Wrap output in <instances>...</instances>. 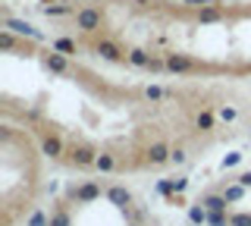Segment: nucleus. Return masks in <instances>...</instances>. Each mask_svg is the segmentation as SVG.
<instances>
[{
    "mask_svg": "<svg viewBox=\"0 0 251 226\" xmlns=\"http://www.w3.org/2000/svg\"><path fill=\"white\" fill-rule=\"evenodd\" d=\"M126 60H129V66H135V69H148L154 57L148 50H141V48H132V50H126Z\"/></svg>",
    "mask_w": 251,
    "mask_h": 226,
    "instance_id": "423d86ee",
    "label": "nucleus"
},
{
    "mask_svg": "<svg viewBox=\"0 0 251 226\" xmlns=\"http://www.w3.org/2000/svg\"><path fill=\"white\" fill-rule=\"evenodd\" d=\"M226 201H229V204H232V201H239L242 198V195H245V185H242V182H232V185H226Z\"/></svg>",
    "mask_w": 251,
    "mask_h": 226,
    "instance_id": "aec40b11",
    "label": "nucleus"
},
{
    "mask_svg": "<svg viewBox=\"0 0 251 226\" xmlns=\"http://www.w3.org/2000/svg\"><path fill=\"white\" fill-rule=\"evenodd\" d=\"M188 3H195V6H210L214 0H188Z\"/></svg>",
    "mask_w": 251,
    "mask_h": 226,
    "instance_id": "7c9ffc66",
    "label": "nucleus"
},
{
    "mask_svg": "<svg viewBox=\"0 0 251 226\" xmlns=\"http://www.w3.org/2000/svg\"><path fill=\"white\" fill-rule=\"evenodd\" d=\"M248 135H251V129H248Z\"/></svg>",
    "mask_w": 251,
    "mask_h": 226,
    "instance_id": "2f4dec72",
    "label": "nucleus"
},
{
    "mask_svg": "<svg viewBox=\"0 0 251 226\" xmlns=\"http://www.w3.org/2000/svg\"><path fill=\"white\" fill-rule=\"evenodd\" d=\"M145 98L148 100H163V98H167V91H163L160 85H148V88H145Z\"/></svg>",
    "mask_w": 251,
    "mask_h": 226,
    "instance_id": "412c9836",
    "label": "nucleus"
},
{
    "mask_svg": "<svg viewBox=\"0 0 251 226\" xmlns=\"http://www.w3.org/2000/svg\"><path fill=\"white\" fill-rule=\"evenodd\" d=\"M198 19H201V22H220V19H223V13H220L214 3H210V6H201Z\"/></svg>",
    "mask_w": 251,
    "mask_h": 226,
    "instance_id": "2eb2a0df",
    "label": "nucleus"
},
{
    "mask_svg": "<svg viewBox=\"0 0 251 226\" xmlns=\"http://www.w3.org/2000/svg\"><path fill=\"white\" fill-rule=\"evenodd\" d=\"M188 220H192L195 226H201V223H207V207H204V204H201V201H198V204H192V207H188Z\"/></svg>",
    "mask_w": 251,
    "mask_h": 226,
    "instance_id": "4468645a",
    "label": "nucleus"
},
{
    "mask_svg": "<svg viewBox=\"0 0 251 226\" xmlns=\"http://www.w3.org/2000/svg\"><path fill=\"white\" fill-rule=\"evenodd\" d=\"M100 25H104V13H100L98 6H82V10L75 13V28L78 32L91 35V32H98Z\"/></svg>",
    "mask_w": 251,
    "mask_h": 226,
    "instance_id": "f257e3e1",
    "label": "nucleus"
},
{
    "mask_svg": "<svg viewBox=\"0 0 251 226\" xmlns=\"http://www.w3.org/2000/svg\"><path fill=\"white\" fill-rule=\"evenodd\" d=\"M94 198H100V185L88 182V185H82V189H75V201H82V204H88Z\"/></svg>",
    "mask_w": 251,
    "mask_h": 226,
    "instance_id": "1a4fd4ad",
    "label": "nucleus"
},
{
    "mask_svg": "<svg viewBox=\"0 0 251 226\" xmlns=\"http://www.w3.org/2000/svg\"><path fill=\"white\" fill-rule=\"evenodd\" d=\"M73 220H69V214H53L50 217V226H69Z\"/></svg>",
    "mask_w": 251,
    "mask_h": 226,
    "instance_id": "393cba45",
    "label": "nucleus"
},
{
    "mask_svg": "<svg viewBox=\"0 0 251 226\" xmlns=\"http://www.w3.org/2000/svg\"><path fill=\"white\" fill-rule=\"evenodd\" d=\"M44 66L50 69L53 75H66L69 73V60H66V53H60V50L44 53Z\"/></svg>",
    "mask_w": 251,
    "mask_h": 226,
    "instance_id": "20e7f679",
    "label": "nucleus"
},
{
    "mask_svg": "<svg viewBox=\"0 0 251 226\" xmlns=\"http://www.w3.org/2000/svg\"><path fill=\"white\" fill-rule=\"evenodd\" d=\"M41 148H44V154H47V157H60V154H63V142H60L57 135H47Z\"/></svg>",
    "mask_w": 251,
    "mask_h": 226,
    "instance_id": "9b49d317",
    "label": "nucleus"
},
{
    "mask_svg": "<svg viewBox=\"0 0 251 226\" xmlns=\"http://www.w3.org/2000/svg\"><path fill=\"white\" fill-rule=\"evenodd\" d=\"M207 223L210 226H226V217L223 214H210V210H207Z\"/></svg>",
    "mask_w": 251,
    "mask_h": 226,
    "instance_id": "a878e982",
    "label": "nucleus"
},
{
    "mask_svg": "<svg viewBox=\"0 0 251 226\" xmlns=\"http://www.w3.org/2000/svg\"><path fill=\"white\" fill-rule=\"evenodd\" d=\"M170 160H173V163H185V160H188V154L182 151V148H176V151H173V157H170Z\"/></svg>",
    "mask_w": 251,
    "mask_h": 226,
    "instance_id": "cd10ccee",
    "label": "nucleus"
},
{
    "mask_svg": "<svg viewBox=\"0 0 251 226\" xmlns=\"http://www.w3.org/2000/svg\"><path fill=\"white\" fill-rule=\"evenodd\" d=\"M198 63L185 53H167V73H195Z\"/></svg>",
    "mask_w": 251,
    "mask_h": 226,
    "instance_id": "7ed1b4c3",
    "label": "nucleus"
},
{
    "mask_svg": "<svg viewBox=\"0 0 251 226\" xmlns=\"http://www.w3.org/2000/svg\"><path fill=\"white\" fill-rule=\"evenodd\" d=\"M220 120H223V123H232L235 120V116H239V110H235V107H220Z\"/></svg>",
    "mask_w": 251,
    "mask_h": 226,
    "instance_id": "4be33fe9",
    "label": "nucleus"
},
{
    "mask_svg": "<svg viewBox=\"0 0 251 226\" xmlns=\"http://www.w3.org/2000/svg\"><path fill=\"white\" fill-rule=\"evenodd\" d=\"M132 226H138V223H132Z\"/></svg>",
    "mask_w": 251,
    "mask_h": 226,
    "instance_id": "473e14b6",
    "label": "nucleus"
},
{
    "mask_svg": "<svg viewBox=\"0 0 251 226\" xmlns=\"http://www.w3.org/2000/svg\"><path fill=\"white\" fill-rule=\"evenodd\" d=\"M73 160L78 163V167H88V163H94V160H98V154H94V151H88V148H75V151H73Z\"/></svg>",
    "mask_w": 251,
    "mask_h": 226,
    "instance_id": "f8f14e48",
    "label": "nucleus"
},
{
    "mask_svg": "<svg viewBox=\"0 0 251 226\" xmlns=\"http://www.w3.org/2000/svg\"><path fill=\"white\" fill-rule=\"evenodd\" d=\"M28 226H50L47 223V217H44V210H35V214L28 217Z\"/></svg>",
    "mask_w": 251,
    "mask_h": 226,
    "instance_id": "b1692460",
    "label": "nucleus"
},
{
    "mask_svg": "<svg viewBox=\"0 0 251 226\" xmlns=\"http://www.w3.org/2000/svg\"><path fill=\"white\" fill-rule=\"evenodd\" d=\"M13 48H16V32L0 28V50H13Z\"/></svg>",
    "mask_w": 251,
    "mask_h": 226,
    "instance_id": "6ab92c4d",
    "label": "nucleus"
},
{
    "mask_svg": "<svg viewBox=\"0 0 251 226\" xmlns=\"http://www.w3.org/2000/svg\"><path fill=\"white\" fill-rule=\"evenodd\" d=\"M94 167H98L100 173H110V170L116 167V157H113V154H98V160H94Z\"/></svg>",
    "mask_w": 251,
    "mask_h": 226,
    "instance_id": "dca6fc26",
    "label": "nucleus"
},
{
    "mask_svg": "<svg viewBox=\"0 0 251 226\" xmlns=\"http://www.w3.org/2000/svg\"><path fill=\"white\" fill-rule=\"evenodd\" d=\"M107 198L113 201V204H120V207H129V201H132V198H129V192H126L123 185H113V189L107 192Z\"/></svg>",
    "mask_w": 251,
    "mask_h": 226,
    "instance_id": "9d476101",
    "label": "nucleus"
},
{
    "mask_svg": "<svg viewBox=\"0 0 251 226\" xmlns=\"http://www.w3.org/2000/svg\"><path fill=\"white\" fill-rule=\"evenodd\" d=\"M94 53L104 57V60H123L126 50H120V44H113V41H98L94 44Z\"/></svg>",
    "mask_w": 251,
    "mask_h": 226,
    "instance_id": "39448f33",
    "label": "nucleus"
},
{
    "mask_svg": "<svg viewBox=\"0 0 251 226\" xmlns=\"http://www.w3.org/2000/svg\"><path fill=\"white\" fill-rule=\"evenodd\" d=\"M173 157V151H170V148L167 145H160V142H157V145H151V148H148V160H151L154 163V167H160V163H167Z\"/></svg>",
    "mask_w": 251,
    "mask_h": 226,
    "instance_id": "0eeeda50",
    "label": "nucleus"
},
{
    "mask_svg": "<svg viewBox=\"0 0 251 226\" xmlns=\"http://www.w3.org/2000/svg\"><path fill=\"white\" fill-rule=\"evenodd\" d=\"M185 185H188V179H185V176H182V179H173V189H176V192H182Z\"/></svg>",
    "mask_w": 251,
    "mask_h": 226,
    "instance_id": "c85d7f7f",
    "label": "nucleus"
},
{
    "mask_svg": "<svg viewBox=\"0 0 251 226\" xmlns=\"http://www.w3.org/2000/svg\"><path fill=\"white\" fill-rule=\"evenodd\" d=\"M53 50L66 53V57H73V53H78V44L73 41V38H57V41H53Z\"/></svg>",
    "mask_w": 251,
    "mask_h": 226,
    "instance_id": "ddd939ff",
    "label": "nucleus"
},
{
    "mask_svg": "<svg viewBox=\"0 0 251 226\" xmlns=\"http://www.w3.org/2000/svg\"><path fill=\"white\" fill-rule=\"evenodd\" d=\"M66 13H73L69 3H47L44 6V16H66Z\"/></svg>",
    "mask_w": 251,
    "mask_h": 226,
    "instance_id": "a211bd4d",
    "label": "nucleus"
},
{
    "mask_svg": "<svg viewBox=\"0 0 251 226\" xmlns=\"http://www.w3.org/2000/svg\"><path fill=\"white\" fill-rule=\"evenodd\" d=\"M229 226H251V214H232Z\"/></svg>",
    "mask_w": 251,
    "mask_h": 226,
    "instance_id": "5701e85b",
    "label": "nucleus"
},
{
    "mask_svg": "<svg viewBox=\"0 0 251 226\" xmlns=\"http://www.w3.org/2000/svg\"><path fill=\"white\" fill-rule=\"evenodd\" d=\"M239 182L245 185V189H251V173H242V176H239Z\"/></svg>",
    "mask_w": 251,
    "mask_h": 226,
    "instance_id": "c756f323",
    "label": "nucleus"
},
{
    "mask_svg": "<svg viewBox=\"0 0 251 226\" xmlns=\"http://www.w3.org/2000/svg\"><path fill=\"white\" fill-rule=\"evenodd\" d=\"M3 28H10V32H16L19 38H31V41H44V32L41 28H35L31 22L25 19H13V16H6L3 19Z\"/></svg>",
    "mask_w": 251,
    "mask_h": 226,
    "instance_id": "f03ea898",
    "label": "nucleus"
},
{
    "mask_svg": "<svg viewBox=\"0 0 251 226\" xmlns=\"http://www.w3.org/2000/svg\"><path fill=\"white\" fill-rule=\"evenodd\" d=\"M195 126H198L201 132H207V129H214V113H210V110H201L198 116H195Z\"/></svg>",
    "mask_w": 251,
    "mask_h": 226,
    "instance_id": "f3484780",
    "label": "nucleus"
},
{
    "mask_svg": "<svg viewBox=\"0 0 251 226\" xmlns=\"http://www.w3.org/2000/svg\"><path fill=\"white\" fill-rule=\"evenodd\" d=\"M201 204L210 210V214H226V195H207V198H201Z\"/></svg>",
    "mask_w": 251,
    "mask_h": 226,
    "instance_id": "6e6552de",
    "label": "nucleus"
},
{
    "mask_svg": "<svg viewBox=\"0 0 251 226\" xmlns=\"http://www.w3.org/2000/svg\"><path fill=\"white\" fill-rule=\"evenodd\" d=\"M235 163H242V154H226V157H223V167H226V170L235 167Z\"/></svg>",
    "mask_w": 251,
    "mask_h": 226,
    "instance_id": "bb28decb",
    "label": "nucleus"
}]
</instances>
